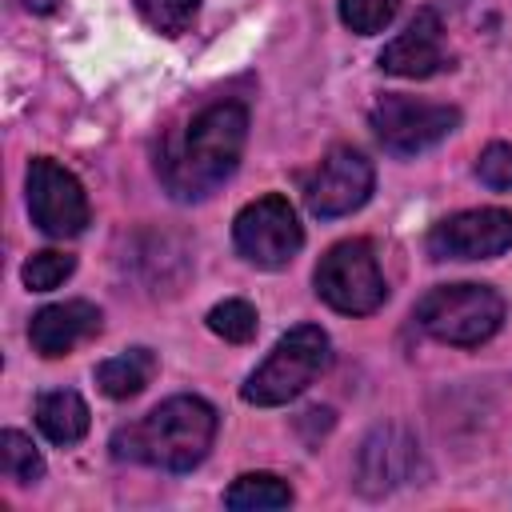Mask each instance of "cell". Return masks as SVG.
I'll use <instances>...</instances> for the list:
<instances>
[{"mask_svg":"<svg viewBox=\"0 0 512 512\" xmlns=\"http://www.w3.org/2000/svg\"><path fill=\"white\" fill-rule=\"evenodd\" d=\"M208 328L228 344H248L256 336V328H260V316H256V308L248 300L232 296V300H220V304L208 308Z\"/></svg>","mask_w":512,"mask_h":512,"instance_id":"ac0fdd59","label":"cell"},{"mask_svg":"<svg viewBox=\"0 0 512 512\" xmlns=\"http://www.w3.org/2000/svg\"><path fill=\"white\" fill-rule=\"evenodd\" d=\"M440 68H448V56H444V24H440L436 8H416V16L408 20V28L396 40L384 44L380 72L404 76V80H424V76H436Z\"/></svg>","mask_w":512,"mask_h":512,"instance_id":"7c38bea8","label":"cell"},{"mask_svg":"<svg viewBox=\"0 0 512 512\" xmlns=\"http://www.w3.org/2000/svg\"><path fill=\"white\" fill-rule=\"evenodd\" d=\"M332 364V340L320 324H296L288 328L276 348L264 356V364L244 380L240 396L256 408H276L296 400L324 368Z\"/></svg>","mask_w":512,"mask_h":512,"instance_id":"277c9868","label":"cell"},{"mask_svg":"<svg viewBox=\"0 0 512 512\" xmlns=\"http://www.w3.org/2000/svg\"><path fill=\"white\" fill-rule=\"evenodd\" d=\"M412 316L440 344L480 348L500 332L504 300L488 284H436L416 300Z\"/></svg>","mask_w":512,"mask_h":512,"instance_id":"3957f363","label":"cell"},{"mask_svg":"<svg viewBox=\"0 0 512 512\" xmlns=\"http://www.w3.org/2000/svg\"><path fill=\"white\" fill-rule=\"evenodd\" d=\"M400 12V0H340V20L356 36L384 32Z\"/></svg>","mask_w":512,"mask_h":512,"instance_id":"44dd1931","label":"cell"},{"mask_svg":"<svg viewBox=\"0 0 512 512\" xmlns=\"http://www.w3.org/2000/svg\"><path fill=\"white\" fill-rule=\"evenodd\" d=\"M312 284H316V296L328 308L344 312V316H368L388 300V284L380 276L376 252L360 236L332 244L320 256V264L312 272Z\"/></svg>","mask_w":512,"mask_h":512,"instance_id":"5b68a950","label":"cell"},{"mask_svg":"<svg viewBox=\"0 0 512 512\" xmlns=\"http://www.w3.org/2000/svg\"><path fill=\"white\" fill-rule=\"evenodd\" d=\"M232 244L256 268H284L300 252L304 228L296 220V208L280 192H268V196H260L236 212Z\"/></svg>","mask_w":512,"mask_h":512,"instance_id":"ba28073f","label":"cell"},{"mask_svg":"<svg viewBox=\"0 0 512 512\" xmlns=\"http://www.w3.org/2000/svg\"><path fill=\"white\" fill-rule=\"evenodd\" d=\"M368 124L392 156H416L460 128V108L436 104V100H416L404 92H384L372 104Z\"/></svg>","mask_w":512,"mask_h":512,"instance_id":"8992f818","label":"cell"},{"mask_svg":"<svg viewBox=\"0 0 512 512\" xmlns=\"http://www.w3.org/2000/svg\"><path fill=\"white\" fill-rule=\"evenodd\" d=\"M24 192H28L32 224H36L44 236H56V240L80 236V232L88 228V220H92L84 184H80L64 164H56L52 156L28 160Z\"/></svg>","mask_w":512,"mask_h":512,"instance_id":"9c48e42d","label":"cell"},{"mask_svg":"<svg viewBox=\"0 0 512 512\" xmlns=\"http://www.w3.org/2000/svg\"><path fill=\"white\" fill-rule=\"evenodd\" d=\"M288 504H292V488L272 472H244L224 492V508L232 512H268V508H288Z\"/></svg>","mask_w":512,"mask_h":512,"instance_id":"2e32d148","label":"cell"},{"mask_svg":"<svg viewBox=\"0 0 512 512\" xmlns=\"http://www.w3.org/2000/svg\"><path fill=\"white\" fill-rule=\"evenodd\" d=\"M136 12L160 36H180L200 12V0H136Z\"/></svg>","mask_w":512,"mask_h":512,"instance_id":"d6986e66","label":"cell"},{"mask_svg":"<svg viewBox=\"0 0 512 512\" xmlns=\"http://www.w3.org/2000/svg\"><path fill=\"white\" fill-rule=\"evenodd\" d=\"M88 424H92V416H88V404H84L80 392H72V388H52V392H40V396H36V428H40L52 444L68 448V444L84 440Z\"/></svg>","mask_w":512,"mask_h":512,"instance_id":"5bb4252c","label":"cell"},{"mask_svg":"<svg viewBox=\"0 0 512 512\" xmlns=\"http://www.w3.org/2000/svg\"><path fill=\"white\" fill-rule=\"evenodd\" d=\"M432 260H492L512 248V212L508 208H468L432 224L424 240Z\"/></svg>","mask_w":512,"mask_h":512,"instance_id":"8fae6325","label":"cell"},{"mask_svg":"<svg viewBox=\"0 0 512 512\" xmlns=\"http://www.w3.org/2000/svg\"><path fill=\"white\" fill-rule=\"evenodd\" d=\"M216 428H220V416L208 400L168 396L148 416L116 428L108 448L116 460H132V464H148L164 472H192L208 456Z\"/></svg>","mask_w":512,"mask_h":512,"instance_id":"7a4b0ae2","label":"cell"},{"mask_svg":"<svg viewBox=\"0 0 512 512\" xmlns=\"http://www.w3.org/2000/svg\"><path fill=\"white\" fill-rule=\"evenodd\" d=\"M248 144V108L240 100H216L200 108L160 152L156 172L172 200L212 196L240 164Z\"/></svg>","mask_w":512,"mask_h":512,"instance_id":"6da1fadb","label":"cell"},{"mask_svg":"<svg viewBox=\"0 0 512 512\" xmlns=\"http://www.w3.org/2000/svg\"><path fill=\"white\" fill-rule=\"evenodd\" d=\"M0 472L16 484H36L44 476V456L36 452V444L24 432L4 428L0 432Z\"/></svg>","mask_w":512,"mask_h":512,"instance_id":"e0dca14e","label":"cell"},{"mask_svg":"<svg viewBox=\"0 0 512 512\" xmlns=\"http://www.w3.org/2000/svg\"><path fill=\"white\" fill-rule=\"evenodd\" d=\"M156 376V352L152 348H128L96 364V384L108 400H132L140 396Z\"/></svg>","mask_w":512,"mask_h":512,"instance_id":"9a60e30c","label":"cell"},{"mask_svg":"<svg viewBox=\"0 0 512 512\" xmlns=\"http://www.w3.org/2000/svg\"><path fill=\"white\" fill-rule=\"evenodd\" d=\"M100 308L88 304V300H64V304H48L32 316L28 324V340H32V352L56 360V356H68L80 340L96 336L100 332Z\"/></svg>","mask_w":512,"mask_h":512,"instance_id":"4fadbf2b","label":"cell"},{"mask_svg":"<svg viewBox=\"0 0 512 512\" xmlns=\"http://www.w3.org/2000/svg\"><path fill=\"white\" fill-rule=\"evenodd\" d=\"M372 184H376L372 160L364 152L340 144L304 180V204H308L312 216L336 220V216H348V212L364 208L368 196H372Z\"/></svg>","mask_w":512,"mask_h":512,"instance_id":"30bf717a","label":"cell"},{"mask_svg":"<svg viewBox=\"0 0 512 512\" xmlns=\"http://www.w3.org/2000/svg\"><path fill=\"white\" fill-rule=\"evenodd\" d=\"M476 176L480 184H488L492 192H508L512 188V144L496 140L476 156Z\"/></svg>","mask_w":512,"mask_h":512,"instance_id":"7402d4cb","label":"cell"},{"mask_svg":"<svg viewBox=\"0 0 512 512\" xmlns=\"http://www.w3.org/2000/svg\"><path fill=\"white\" fill-rule=\"evenodd\" d=\"M72 268H76V256L56 252V248H44V252H32V256L24 260L20 276H24V284H28L32 292H52V288H60V284L72 276Z\"/></svg>","mask_w":512,"mask_h":512,"instance_id":"ffe728a7","label":"cell"},{"mask_svg":"<svg viewBox=\"0 0 512 512\" xmlns=\"http://www.w3.org/2000/svg\"><path fill=\"white\" fill-rule=\"evenodd\" d=\"M424 476H428V464H424L420 440L404 424H376L356 448L352 488L368 500H380Z\"/></svg>","mask_w":512,"mask_h":512,"instance_id":"52a82bcc","label":"cell"}]
</instances>
